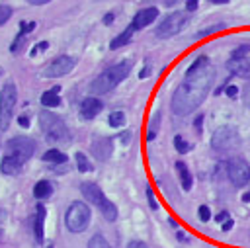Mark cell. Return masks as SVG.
<instances>
[{
	"label": "cell",
	"mask_w": 250,
	"mask_h": 248,
	"mask_svg": "<svg viewBox=\"0 0 250 248\" xmlns=\"http://www.w3.org/2000/svg\"><path fill=\"white\" fill-rule=\"evenodd\" d=\"M213 82V68L211 64L191 76H186V80L176 88L174 96H172V111L176 115H188L193 109H197L201 105V102L205 100V96L209 94Z\"/></svg>",
	"instance_id": "cell-1"
},
{
	"label": "cell",
	"mask_w": 250,
	"mask_h": 248,
	"mask_svg": "<svg viewBox=\"0 0 250 248\" xmlns=\"http://www.w3.org/2000/svg\"><path fill=\"white\" fill-rule=\"evenodd\" d=\"M133 62L131 61H121L109 68H105L98 78H94V82L90 84L92 94H107L109 90H113L115 86H119L131 72Z\"/></svg>",
	"instance_id": "cell-2"
},
{
	"label": "cell",
	"mask_w": 250,
	"mask_h": 248,
	"mask_svg": "<svg viewBox=\"0 0 250 248\" xmlns=\"http://www.w3.org/2000/svg\"><path fill=\"white\" fill-rule=\"evenodd\" d=\"M39 127H41V133L47 137V141L57 143V145H68L70 143V131H68V127L53 111L43 109L39 113Z\"/></svg>",
	"instance_id": "cell-3"
},
{
	"label": "cell",
	"mask_w": 250,
	"mask_h": 248,
	"mask_svg": "<svg viewBox=\"0 0 250 248\" xmlns=\"http://www.w3.org/2000/svg\"><path fill=\"white\" fill-rule=\"evenodd\" d=\"M80 191H82L84 199H88L90 203H94V205L100 209V213H102L107 221H115V219H117V207L102 193L100 186H96V184H92V182H82V184H80Z\"/></svg>",
	"instance_id": "cell-4"
},
{
	"label": "cell",
	"mask_w": 250,
	"mask_h": 248,
	"mask_svg": "<svg viewBox=\"0 0 250 248\" xmlns=\"http://www.w3.org/2000/svg\"><path fill=\"white\" fill-rule=\"evenodd\" d=\"M18 102V90L14 82H6L0 90V131H6L12 123L14 109Z\"/></svg>",
	"instance_id": "cell-5"
},
{
	"label": "cell",
	"mask_w": 250,
	"mask_h": 248,
	"mask_svg": "<svg viewBox=\"0 0 250 248\" xmlns=\"http://www.w3.org/2000/svg\"><path fill=\"white\" fill-rule=\"evenodd\" d=\"M90 223V209L82 201H72L64 213V225L70 232H82Z\"/></svg>",
	"instance_id": "cell-6"
},
{
	"label": "cell",
	"mask_w": 250,
	"mask_h": 248,
	"mask_svg": "<svg viewBox=\"0 0 250 248\" xmlns=\"http://www.w3.org/2000/svg\"><path fill=\"white\" fill-rule=\"evenodd\" d=\"M35 154V141L29 137H14L6 145V156L18 160L20 164H25Z\"/></svg>",
	"instance_id": "cell-7"
},
{
	"label": "cell",
	"mask_w": 250,
	"mask_h": 248,
	"mask_svg": "<svg viewBox=\"0 0 250 248\" xmlns=\"http://www.w3.org/2000/svg\"><path fill=\"white\" fill-rule=\"evenodd\" d=\"M188 21H189V16H188L186 12H172V14H168V16L158 23L154 35H156L158 39H168V37L176 35L178 31H182V27H184Z\"/></svg>",
	"instance_id": "cell-8"
},
{
	"label": "cell",
	"mask_w": 250,
	"mask_h": 248,
	"mask_svg": "<svg viewBox=\"0 0 250 248\" xmlns=\"http://www.w3.org/2000/svg\"><path fill=\"white\" fill-rule=\"evenodd\" d=\"M211 146L217 152H230L240 146V135L232 127H221L211 137Z\"/></svg>",
	"instance_id": "cell-9"
},
{
	"label": "cell",
	"mask_w": 250,
	"mask_h": 248,
	"mask_svg": "<svg viewBox=\"0 0 250 248\" xmlns=\"http://www.w3.org/2000/svg\"><path fill=\"white\" fill-rule=\"evenodd\" d=\"M227 176L236 187H242L250 182V166L240 156H234L227 162Z\"/></svg>",
	"instance_id": "cell-10"
},
{
	"label": "cell",
	"mask_w": 250,
	"mask_h": 248,
	"mask_svg": "<svg viewBox=\"0 0 250 248\" xmlns=\"http://www.w3.org/2000/svg\"><path fill=\"white\" fill-rule=\"evenodd\" d=\"M74 64H76V62H74L72 57L61 55V57H57V59H53V61L49 62V66L43 70V74L49 76V78H59V76L68 74V72L74 68Z\"/></svg>",
	"instance_id": "cell-11"
},
{
	"label": "cell",
	"mask_w": 250,
	"mask_h": 248,
	"mask_svg": "<svg viewBox=\"0 0 250 248\" xmlns=\"http://www.w3.org/2000/svg\"><path fill=\"white\" fill-rule=\"evenodd\" d=\"M90 150L92 154L98 158V160H107L113 152V146H111V139H96L92 145H90Z\"/></svg>",
	"instance_id": "cell-12"
},
{
	"label": "cell",
	"mask_w": 250,
	"mask_h": 248,
	"mask_svg": "<svg viewBox=\"0 0 250 248\" xmlns=\"http://www.w3.org/2000/svg\"><path fill=\"white\" fill-rule=\"evenodd\" d=\"M158 16V10L156 8H145V10H139L135 16H133V29H141V27H146L148 23H152Z\"/></svg>",
	"instance_id": "cell-13"
},
{
	"label": "cell",
	"mask_w": 250,
	"mask_h": 248,
	"mask_svg": "<svg viewBox=\"0 0 250 248\" xmlns=\"http://www.w3.org/2000/svg\"><path fill=\"white\" fill-rule=\"evenodd\" d=\"M102 107H104L102 100L90 96V98H86V100L82 102V105H80V115H82L84 119H94V117L102 111Z\"/></svg>",
	"instance_id": "cell-14"
},
{
	"label": "cell",
	"mask_w": 250,
	"mask_h": 248,
	"mask_svg": "<svg viewBox=\"0 0 250 248\" xmlns=\"http://www.w3.org/2000/svg\"><path fill=\"white\" fill-rule=\"evenodd\" d=\"M47 217V209L43 203H37L35 207V217H33V232H35V240L43 242V223Z\"/></svg>",
	"instance_id": "cell-15"
},
{
	"label": "cell",
	"mask_w": 250,
	"mask_h": 248,
	"mask_svg": "<svg viewBox=\"0 0 250 248\" xmlns=\"http://www.w3.org/2000/svg\"><path fill=\"white\" fill-rule=\"evenodd\" d=\"M227 68L240 78H250V62L246 59H230L227 62Z\"/></svg>",
	"instance_id": "cell-16"
},
{
	"label": "cell",
	"mask_w": 250,
	"mask_h": 248,
	"mask_svg": "<svg viewBox=\"0 0 250 248\" xmlns=\"http://www.w3.org/2000/svg\"><path fill=\"white\" fill-rule=\"evenodd\" d=\"M33 27H35V21H21V23H20V33H18V37L14 39L12 47H10V51H12V53H18V51L21 49V45H23V41H25L27 33H31V29H33Z\"/></svg>",
	"instance_id": "cell-17"
},
{
	"label": "cell",
	"mask_w": 250,
	"mask_h": 248,
	"mask_svg": "<svg viewBox=\"0 0 250 248\" xmlns=\"http://www.w3.org/2000/svg\"><path fill=\"white\" fill-rule=\"evenodd\" d=\"M176 170H178V174H180L182 187H184L186 191H189V189H191V186H193V178H191L189 168H188V166H186L182 160H178V162H176Z\"/></svg>",
	"instance_id": "cell-18"
},
{
	"label": "cell",
	"mask_w": 250,
	"mask_h": 248,
	"mask_svg": "<svg viewBox=\"0 0 250 248\" xmlns=\"http://www.w3.org/2000/svg\"><path fill=\"white\" fill-rule=\"evenodd\" d=\"M133 31H135V29H133V25H129V27H127L123 33H119L117 37H113V39L109 41V49H111V51H115V49H119V47H125V45L131 41Z\"/></svg>",
	"instance_id": "cell-19"
},
{
	"label": "cell",
	"mask_w": 250,
	"mask_h": 248,
	"mask_svg": "<svg viewBox=\"0 0 250 248\" xmlns=\"http://www.w3.org/2000/svg\"><path fill=\"white\" fill-rule=\"evenodd\" d=\"M21 166H23V164H20L18 160H14V158H10V156H4L2 162H0V170H2L6 176L20 174V172H21Z\"/></svg>",
	"instance_id": "cell-20"
},
{
	"label": "cell",
	"mask_w": 250,
	"mask_h": 248,
	"mask_svg": "<svg viewBox=\"0 0 250 248\" xmlns=\"http://www.w3.org/2000/svg\"><path fill=\"white\" fill-rule=\"evenodd\" d=\"M57 92H59L57 86L51 88V90H47V92H43V96H41V103H43L45 107H57V105H61V96H59Z\"/></svg>",
	"instance_id": "cell-21"
},
{
	"label": "cell",
	"mask_w": 250,
	"mask_h": 248,
	"mask_svg": "<svg viewBox=\"0 0 250 248\" xmlns=\"http://www.w3.org/2000/svg\"><path fill=\"white\" fill-rule=\"evenodd\" d=\"M41 158H43L45 162H51V164H66V154H64V152H61V150H57V148L47 150Z\"/></svg>",
	"instance_id": "cell-22"
},
{
	"label": "cell",
	"mask_w": 250,
	"mask_h": 248,
	"mask_svg": "<svg viewBox=\"0 0 250 248\" xmlns=\"http://www.w3.org/2000/svg\"><path fill=\"white\" fill-rule=\"evenodd\" d=\"M51 193H53V187H51V184H49L47 180L37 182L35 187H33V195H35L37 199H45V197H49Z\"/></svg>",
	"instance_id": "cell-23"
},
{
	"label": "cell",
	"mask_w": 250,
	"mask_h": 248,
	"mask_svg": "<svg viewBox=\"0 0 250 248\" xmlns=\"http://www.w3.org/2000/svg\"><path fill=\"white\" fill-rule=\"evenodd\" d=\"M74 156H76V168H78V172H90L92 170V164H90V160H88V156L84 152H76Z\"/></svg>",
	"instance_id": "cell-24"
},
{
	"label": "cell",
	"mask_w": 250,
	"mask_h": 248,
	"mask_svg": "<svg viewBox=\"0 0 250 248\" xmlns=\"http://www.w3.org/2000/svg\"><path fill=\"white\" fill-rule=\"evenodd\" d=\"M88 248H111L109 242L102 236V234H94L90 240H88Z\"/></svg>",
	"instance_id": "cell-25"
},
{
	"label": "cell",
	"mask_w": 250,
	"mask_h": 248,
	"mask_svg": "<svg viewBox=\"0 0 250 248\" xmlns=\"http://www.w3.org/2000/svg\"><path fill=\"white\" fill-rule=\"evenodd\" d=\"M107 123H109L111 127H121V125H125V113H123V111H113V113H109Z\"/></svg>",
	"instance_id": "cell-26"
},
{
	"label": "cell",
	"mask_w": 250,
	"mask_h": 248,
	"mask_svg": "<svg viewBox=\"0 0 250 248\" xmlns=\"http://www.w3.org/2000/svg\"><path fill=\"white\" fill-rule=\"evenodd\" d=\"M174 146H176V150H178L180 154H186V152L191 148V146H189V143H188V141H184L180 135H176V137H174Z\"/></svg>",
	"instance_id": "cell-27"
},
{
	"label": "cell",
	"mask_w": 250,
	"mask_h": 248,
	"mask_svg": "<svg viewBox=\"0 0 250 248\" xmlns=\"http://www.w3.org/2000/svg\"><path fill=\"white\" fill-rule=\"evenodd\" d=\"M12 16V8L8 4H0V25H4Z\"/></svg>",
	"instance_id": "cell-28"
},
{
	"label": "cell",
	"mask_w": 250,
	"mask_h": 248,
	"mask_svg": "<svg viewBox=\"0 0 250 248\" xmlns=\"http://www.w3.org/2000/svg\"><path fill=\"white\" fill-rule=\"evenodd\" d=\"M248 53H250V45H240L238 49H234V51H232L230 59H244Z\"/></svg>",
	"instance_id": "cell-29"
},
{
	"label": "cell",
	"mask_w": 250,
	"mask_h": 248,
	"mask_svg": "<svg viewBox=\"0 0 250 248\" xmlns=\"http://www.w3.org/2000/svg\"><path fill=\"white\" fill-rule=\"evenodd\" d=\"M197 215H199V219H201L203 223H207V221L211 219V211H209V207H207V205H201V207L197 209Z\"/></svg>",
	"instance_id": "cell-30"
},
{
	"label": "cell",
	"mask_w": 250,
	"mask_h": 248,
	"mask_svg": "<svg viewBox=\"0 0 250 248\" xmlns=\"http://www.w3.org/2000/svg\"><path fill=\"white\" fill-rule=\"evenodd\" d=\"M217 29H223V23H219V25H211V27H207V29H201V31L197 33V37H207V35L215 33Z\"/></svg>",
	"instance_id": "cell-31"
},
{
	"label": "cell",
	"mask_w": 250,
	"mask_h": 248,
	"mask_svg": "<svg viewBox=\"0 0 250 248\" xmlns=\"http://www.w3.org/2000/svg\"><path fill=\"white\" fill-rule=\"evenodd\" d=\"M146 199H148V205H150V209H158V201L154 199V193H152V189H146Z\"/></svg>",
	"instance_id": "cell-32"
},
{
	"label": "cell",
	"mask_w": 250,
	"mask_h": 248,
	"mask_svg": "<svg viewBox=\"0 0 250 248\" xmlns=\"http://www.w3.org/2000/svg\"><path fill=\"white\" fill-rule=\"evenodd\" d=\"M47 47H49V43H47V41H41V43H37V47H35V49H31V57H33V55H37L39 51H45Z\"/></svg>",
	"instance_id": "cell-33"
},
{
	"label": "cell",
	"mask_w": 250,
	"mask_h": 248,
	"mask_svg": "<svg viewBox=\"0 0 250 248\" xmlns=\"http://www.w3.org/2000/svg\"><path fill=\"white\" fill-rule=\"evenodd\" d=\"M244 103L250 107V82L244 86Z\"/></svg>",
	"instance_id": "cell-34"
},
{
	"label": "cell",
	"mask_w": 250,
	"mask_h": 248,
	"mask_svg": "<svg viewBox=\"0 0 250 248\" xmlns=\"http://www.w3.org/2000/svg\"><path fill=\"white\" fill-rule=\"evenodd\" d=\"M127 248H148L145 242H139V240H133V242H129V246Z\"/></svg>",
	"instance_id": "cell-35"
},
{
	"label": "cell",
	"mask_w": 250,
	"mask_h": 248,
	"mask_svg": "<svg viewBox=\"0 0 250 248\" xmlns=\"http://www.w3.org/2000/svg\"><path fill=\"white\" fill-rule=\"evenodd\" d=\"M236 94H238L236 86H229V88H227V96H229V98H236Z\"/></svg>",
	"instance_id": "cell-36"
},
{
	"label": "cell",
	"mask_w": 250,
	"mask_h": 248,
	"mask_svg": "<svg viewBox=\"0 0 250 248\" xmlns=\"http://www.w3.org/2000/svg\"><path fill=\"white\" fill-rule=\"evenodd\" d=\"M129 139H131V133H129V131H125V133H121V135H119V141H121L123 145H127V143H129Z\"/></svg>",
	"instance_id": "cell-37"
},
{
	"label": "cell",
	"mask_w": 250,
	"mask_h": 248,
	"mask_svg": "<svg viewBox=\"0 0 250 248\" xmlns=\"http://www.w3.org/2000/svg\"><path fill=\"white\" fill-rule=\"evenodd\" d=\"M186 8H188L189 12H193V10L197 8V0H188V2H186Z\"/></svg>",
	"instance_id": "cell-38"
},
{
	"label": "cell",
	"mask_w": 250,
	"mask_h": 248,
	"mask_svg": "<svg viewBox=\"0 0 250 248\" xmlns=\"http://www.w3.org/2000/svg\"><path fill=\"white\" fill-rule=\"evenodd\" d=\"M232 225H234V221H232V219L225 221V223H223V230H230V228H232Z\"/></svg>",
	"instance_id": "cell-39"
},
{
	"label": "cell",
	"mask_w": 250,
	"mask_h": 248,
	"mask_svg": "<svg viewBox=\"0 0 250 248\" xmlns=\"http://www.w3.org/2000/svg\"><path fill=\"white\" fill-rule=\"evenodd\" d=\"M29 4H33V6H43V4H49L51 0H27Z\"/></svg>",
	"instance_id": "cell-40"
},
{
	"label": "cell",
	"mask_w": 250,
	"mask_h": 248,
	"mask_svg": "<svg viewBox=\"0 0 250 248\" xmlns=\"http://www.w3.org/2000/svg\"><path fill=\"white\" fill-rule=\"evenodd\" d=\"M225 219H229V213H227V211H223V213L217 215V223H223Z\"/></svg>",
	"instance_id": "cell-41"
},
{
	"label": "cell",
	"mask_w": 250,
	"mask_h": 248,
	"mask_svg": "<svg viewBox=\"0 0 250 248\" xmlns=\"http://www.w3.org/2000/svg\"><path fill=\"white\" fill-rule=\"evenodd\" d=\"M18 123H20L21 127H27V125H29V121H27V117H25V115H21V117L18 119Z\"/></svg>",
	"instance_id": "cell-42"
},
{
	"label": "cell",
	"mask_w": 250,
	"mask_h": 248,
	"mask_svg": "<svg viewBox=\"0 0 250 248\" xmlns=\"http://www.w3.org/2000/svg\"><path fill=\"white\" fill-rule=\"evenodd\" d=\"M111 21H113V14H105V16H104V23L107 25V23H111Z\"/></svg>",
	"instance_id": "cell-43"
},
{
	"label": "cell",
	"mask_w": 250,
	"mask_h": 248,
	"mask_svg": "<svg viewBox=\"0 0 250 248\" xmlns=\"http://www.w3.org/2000/svg\"><path fill=\"white\" fill-rule=\"evenodd\" d=\"M8 219V211L6 209H0V223H4Z\"/></svg>",
	"instance_id": "cell-44"
},
{
	"label": "cell",
	"mask_w": 250,
	"mask_h": 248,
	"mask_svg": "<svg viewBox=\"0 0 250 248\" xmlns=\"http://www.w3.org/2000/svg\"><path fill=\"white\" fill-rule=\"evenodd\" d=\"M201 121H203V115H197V119H195V129L197 131L201 129Z\"/></svg>",
	"instance_id": "cell-45"
},
{
	"label": "cell",
	"mask_w": 250,
	"mask_h": 248,
	"mask_svg": "<svg viewBox=\"0 0 250 248\" xmlns=\"http://www.w3.org/2000/svg\"><path fill=\"white\" fill-rule=\"evenodd\" d=\"M178 238H180V240H182V242H184V240H188V236H186V234H184V232H182V230H180V232H178Z\"/></svg>",
	"instance_id": "cell-46"
},
{
	"label": "cell",
	"mask_w": 250,
	"mask_h": 248,
	"mask_svg": "<svg viewBox=\"0 0 250 248\" xmlns=\"http://www.w3.org/2000/svg\"><path fill=\"white\" fill-rule=\"evenodd\" d=\"M242 201H244V203H248V201H250V191H248V193H244V195H242Z\"/></svg>",
	"instance_id": "cell-47"
},
{
	"label": "cell",
	"mask_w": 250,
	"mask_h": 248,
	"mask_svg": "<svg viewBox=\"0 0 250 248\" xmlns=\"http://www.w3.org/2000/svg\"><path fill=\"white\" fill-rule=\"evenodd\" d=\"M211 2H213V4H227L229 0H211Z\"/></svg>",
	"instance_id": "cell-48"
},
{
	"label": "cell",
	"mask_w": 250,
	"mask_h": 248,
	"mask_svg": "<svg viewBox=\"0 0 250 248\" xmlns=\"http://www.w3.org/2000/svg\"><path fill=\"white\" fill-rule=\"evenodd\" d=\"M0 240H2V230H0Z\"/></svg>",
	"instance_id": "cell-49"
},
{
	"label": "cell",
	"mask_w": 250,
	"mask_h": 248,
	"mask_svg": "<svg viewBox=\"0 0 250 248\" xmlns=\"http://www.w3.org/2000/svg\"><path fill=\"white\" fill-rule=\"evenodd\" d=\"M0 76H2V68H0Z\"/></svg>",
	"instance_id": "cell-50"
},
{
	"label": "cell",
	"mask_w": 250,
	"mask_h": 248,
	"mask_svg": "<svg viewBox=\"0 0 250 248\" xmlns=\"http://www.w3.org/2000/svg\"><path fill=\"white\" fill-rule=\"evenodd\" d=\"M47 248H53V246H47Z\"/></svg>",
	"instance_id": "cell-51"
}]
</instances>
